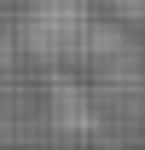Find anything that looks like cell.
<instances>
[{"mask_svg":"<svg viewBox=\"0 0 145 150\" xmlns=\"http://www.w3.org/2000/svg\"><path fill=\"white\" fill-rule=\"evenodd\" d=\"M87 6L81 0H35L23 18V52L41 64H64L81 58V35H87Z\"/></svg>","mask_w":145,"mask_h":150,"instance_id":"6da1fadb","label":"cell"},{"mask_svg":"<svg viewBox=\"0 0 145 150\" xmlns=\"http://www.w3.org/2000/svg\"><path fill=\"white\" fill-rule=\"evenodd\" d=\"M116 6V18H128V23H145V0H110Z\"/></svg>","mask_w":145,"mask_h":150,"instance_id":"7a4b0ae2","label":"cell"},{"mask_svg":"<svg viewBox=\"0 0 145 150\" xmlns=\"http://www.w3.org/2000/svg\"><path fill=\"white\" fill-rule=\"evenodd\" d=\"M52 150H75V144H52Z\"/></svg>","mask_w":145,"mask_h":150,"instance_id":"3957f363","label":"cell"}]
</instances>
